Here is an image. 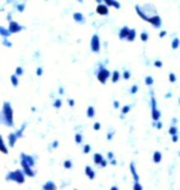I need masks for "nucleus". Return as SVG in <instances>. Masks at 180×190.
<instances>
[{"label": "nucleus", "mask_w": 180, "mask_h": 190, "mask_svg": "<svg viewBox=\"0 0 180 190\" xmlns=\"http://www.w3.org/2000/svg\"><path fill=\"white\" fill-rule=\"evenodd\" d=\"M0 125H4L6 127H14V109L10 101H4L2 110H0Z\"/></svg>", "instance_id": "1"}, {"label": "nucleus", "mask_w": 180, "mask_h": 190, "mask_svg": "<svg viewBox=\"0 0 180 190\" xmlns=\"http://www.w3.org/2000/svg\"><path fill=\"white\" fill-rule=\"evenodd\" d=\"M162 158H163V156H162V152L155 151L154 153H153V162L154 163H160L162 162Z\"/></svg>", "instance_id": "27"}, {"label": "nucleus", "mask_w": 180, "mask_h": 190, "mask_svg": "<svg viewBox=\"0 0 180 190\" xmlns=\"http://www.w3.org/2000/svg\"><path fill=\"white\" fill-rule=\"evenodd\" d=\"M0 152L3 154H8L9 153V148H8V143L5 142L3 135H0Z\"/></svg>", "instance_id": "18"}, {"label": "nucleus", "mask_w": 180, "mask_h": 190, "mask_svg": "<svg viewBox=\"0 0 180 190\" xmlns=\"http://www.w3.org/2000/svg\"><path fill=\"white\" fill-rule=\"evenodd\" d=\"M63 168L64 169H72L73 168V162H72V159H65L63 162Z\"/></svg>", "instance_id": "34"}, {"label": "nucleus", "mask_w": 180, "mask_h": 190, "mask_svg": "<svg viewBox=\"0 0 180 190\" xmlns=\"http://www.w3.org/2000/svg\"><path fill=\"white\" fill-rule=\"evenodd\" d=\"M164 36H167V31H160L159 32V37L162 39V37H164Z\"/></svg>", "instance_id": "55"}, {"label": "nucleus", "mask_w": 180, "mask_h": 190, "mask_svg": "<svg viewBox=\"0 0 180 190\" xmlns=\"http://www.w3.org/2000/svg\"><path fill=\"white\" fill-rule=\"evenodd\" d=\"M136 36H137V31H136V29H130V32H128V36H127V39H126V41L133 42V41L136 40Z\"/></svg>", "instance_id": "25"}, {"label": "nucleus", "mask_w": 180, "mask_h": 190, "mask_svg": "<svg viewBox=\"0 0 180 190\" xmlns=\"http://www.w3.org/2000/svg\"><path fill=\"white\" fill-rule=\"evenodd\" d=\"M105 158H104V156L101 154V153H94L93 154V162H94V164L95 165H98V167H100V164L102 163V161H104Z\"/></svg>", "instance_id": "20"}, {"label": "nucleus", "mask_w": 180, "mask_h": 190, "mask_svg": "<svg viewBox=\"0 0 180 190\" xmlns=\"http://www.w3.org/2000/svg\"><path fill=\"white\" fill-rule=\"evenodd\" d=\"M115 134H116V130H114V128L109 130L106 132V140L107 141H112V138L115 137Z\"/></svg>", "instance_id": "28"}, {"label": "nucleus", "mask_w": 180, "mask_h": 190, "mask_svg": "<svg viewBox=\"0 0 180 190\" xmlns=\"http://www.w3.org/2000/svg\"><path fill=\"white\" fill-rule=\"evenodd\" d=\"M147 22H149L153 27H155V29H159L160 26H162V19H160V16L159 15H152V16H149V19H148V21Z\"/></svg>", "instance_id": "9"}, {"label": "nucleus", "mask_w": 180, "mask_h": 190, "mask_svg": "<svg viewBox=\"0 0 180 190\" xmlns=\"http://www.w3.org/2000/svg\"><path fill=\"white\" fill-rule=\"evenodd\" d=\"M20 165H21V169H22V172H24V174L26 175V178L28 177V178H35L36 177V174H37V172L32 168V167H30L27 163H25L24 161H20Z\"/></svg>", "instance_id": "6"}, {"label": "nucleus", "mask_w": 180, "mask_h": 190, "mask_svg": "<svg viewBox=\"0 0 180 190\" xmlns=\"http://www.w3.org/2000/svg\"><path fill=\"white\" fill-rule=\"evenodd\" d=\"M153 126L157 127V130H160L162 127H163V122L162 121H157V122H153Z\"/></svg>", "instance_id": "45"}, {"label": "nucleus", "mask_w": 180, "mask_h": 190, "mask_svg": "<svg viewBox=\"0 0 180 190\" xmlns=\"http://www.w3.org/2000/svg\"><path fill=\"white\" fill-rule=\"evenodd\" d=\"M2 45H3L4 47H6V48H11V47H12V42H11L9 39H3V40H2Z\"/></svg>", "instance_id": "35"}, {"label": "nucleus", "mask_w": 180, "mask_h": 190, "mask_svg": "<svg viewBox=\"0 0 180 190\" xmlns=\"http://www.w3.org/2000/svg\"><path fill=\"white\" fill-rule=\"evenodd\" d=\"M107 63H109V61H105V62H99L98 63V69L95 72V75H96V79L99 83L101 84H106L107 80L111 79V70L107 68Z\"/></svg>", "instance_id": "2"}, {"label": "nucleus", "mask_w": 180, "mask_h": 190, "mask_svg": "<svg viewBox=\"0 0 180 190\" xmlns=\"http://www.w3.org/2000/svg\"><path fill=\"white\" fill-rule=\"evenodd\" d=\"M0 36H2L3 39H9V37L11 36V33H10V31H9L8 27L0 25Z\"/></svg>", "instance_id": "22"}, {"label": "nucleus", "mask_w": 180, "mask_h": 190, "mask_svg": "<svg viewBox=\"0 0 180 190\" xmlns=\"http://www.w3.org/2000/svg\"><path fill=\"white\" fill-rule=\"evenodd\" d=\"M42 74H43V68L42 67H37V68H36V75H37V77H41Z\"/></svg>", "instance_id": "44"}, {"label": "nucleus", "mask_w": 180, "mask_h": 190, "mask_svg": "<svg viewBox=\"0 0 180 190\" xmlns=\"http://www.w3.org/2000/svg\"><path fill=\"white\" fill-rule=\"evenodd\" d=\"M31 111H32V112H35V111H36V107H35V106H32V107H31Z\"/></svg>", "instance_id": "60"}, {"label": "nucleus", "mask_w": 180, "mask_h": 190, "mask_svg": "<svg viewBox=\"0 0 180 190\" xmlns=\"http://www.w3.org/2000/svg\"><path fill=\"white\" fill-rule=\"evenodd\" d=\"M128 32H130V27L128 26H122L120 30H118V39L120 40H126L128 36Z\"/></svg>", "instance_id": "14"}, {"label": "nucleus", "mask_w": 180, "mask_h": 190, "mask_svg": "<svg viewBox=\"0 0 180 190\" xmlns=\"http://www.w3.org/2000/svg\"><path fill=\"white\" fill-rule=\"evenodd\" d=\"M90 49L93 53H99L101 51V40L99 33H94L90 39Z\"/></svg>", "instance_id": "5"}, {"label": "nucleus", "mask_w": 180, "mask_h": 190, "mask_svg": "<svg viewBox=\"0 0 180 190\" xmlns=\"http://www.w3.org/2000/svg\"><path fill=\"white\" fill-rule=\"evenodd\" d=\"M58 147H59V141H58V140H53L52 143H51L49 147H48V151H53V149H56V148H58Z\"/></svg>", "instance_id": "33"}, {"label": "nucleus", "mask_w": 180, "mask_h": 190, "mask_svg": "<svg viewBox=\"0 0 180 190\" xmlns=\"http://www.w3.org/2000/svg\"><path fill=\"white\" fill-rule=\"evenodd\" d=\"M62 104H63L62 99H61V98H57V99H55V101H53L52 106L55 107V109H61V107H62Z\"/></svg>", "instance_id": "31"}, {"label": "nucleus", "mask_w": 180, "mask_h": 190, "mask_svg": "<svg viewBox=\"0 0 180 190\" xmlns=\"http://www.w3.org/2000/svg\"><path fill=\"white\" fill-rule=\"evenodd\" d=\"M20 161H24L25 163H27L30 167H35L36 165V161H37V157L36 156H32V154H28V153H25V152H21L20 153Z\"/></svg>", "instance_id": "7"}, {"label": "nucleus", "mask_w": 180, "mask_h": 190, "mask_svg": "<svg viewBox=\"0 0 180 190\" xmlns=\"http://www.w3.org/2000/svg\"><path fill=\"white\" fill-rule=\"evenodd\" d=\"M26 127H27V122L25 121V122H22V125L20 126L19 130H16V131H15V134H16V136H17V138H19V140L24 137V134H25Z\"/></svg>", "instance_id": "19"}, {"label": "nucleus", "mask_w": 180, "mask_h": 190, "mask_svg": "<svg viewBox=\"0 0 180 190\" xmlns=\"http://www.w3.org/2000/svg\"><path fill=\"white\" fill-rule=\"evenodd\" d=\"M169 134H170L172 136L178 135V128H176L175 126H170V128H169Z\"/></svg>", "instance_id": "43"}, {"label": "nucleus", "mask_w": 180, "mask_h": 190, "mask_svg": "<svg viewBox=\"0 0 180 190\" xmlns=\"http://www.w3.org/2000/svg\"><path fill=\"white\" fill-rule=\"evenodd\" d=\"M84 173H85V175H86L90 180H94L95 177H96V172H95V169H94L92 165H85Z\"/></svg>", "instance_id": "11"}, {"label": "nucleus", "mask_w": 180, "mask_h": 190, "mask_svg": "<svg viewBox=\"0 0 180 190\" xmlns=\"http://www.w3.org/2000/svg\"><path fill=\"white\" fill-rule=\"evenodd\" d=\"M122 78H123L125 80L131 79V72H130L128 69H125V70L122 72Z\"/></svg>", "instance_id": "37"}, {"label": "nucleus", "mask_w": 180, "mask_h": 190, "mask_svg": "<svg viewBox=\"0 0 180 190\" xmlns=\"http://www.w3.org/2000/svg\"><path fill=\"white\" fill-rule=\"evenodd\" d=\"M130 172L132 174V178L135 182H139V174L137 173V169H136V164L135 162H131L130 163Z\"/></svg>", "instance_id": "16"}, {"label": "nucleus", "mask_w": 180, "mask_h": 190, "mask_svg": "<svg viewBox=\"0 0 180 190\" xmlns=\"http://www.w3.org/2000/svg\"><path fill=\"white\" fill-rule=\"evenodd\" d=\"M10 82H11V85H12L14 88H17V87H19V84H20L19 77H16L15 74H11V75H10Z\"/></svg>", "instance_id": "26"}, {"label": "nucleus", "mask_w": 180, "mask_h": 190, "mask_svg": "<svg viewBox=\"0 0 180 190\" xmlns=\"http://www.w3.org/2000/svg\"><path fill=\"white\" fill-rule=\"evenodd\" d=\"M154 66H155L157 68H162V67H163V62L159 61V59H157V61H154Z\"/></svg>", "instance_id": "49"}, {"label": "nucleus", "mask_w": 180, "mask_h": 190, "mask_svg": "<svg viewBox=\"0 0 180 190\" xmlns=\"http://www.w3.org/2000/svg\"><path fill=\"white\" fill-rule=\"evenodd\" d=\"M132 190H143V186L139 182H135L133 183V186H132Z\"/></svg>", "instance_id": "41"}, {"label": "nucleus", "mask_w": 180, "mask_h": 190, "mask_svg": "<svg viewBox=\"0 0 180 190\" xmlns=\"http://www.w3.org/2000/svg\"><path fill=\"white\" fill-rule=\"evenodd\" d=\"M26 4H27L26 2H14V3H12L15 10H16V11H19V12H24V11H25V9H26Z\"/></svg>", "instance_id": "17"}, {"label": "nucleus", "mask_w": 180, "mask_h": 190, "mask_svg": "<svg viewBox=\"0 0 180 190\" xmlns=\"http://www.w3.org/2000/svg\"><path fill=\"white\" fill-rule=\"evenodd\" d=\"M106 159L107 161H112V159H115V154H114V152L112 151H109V152H107V154H106Z\"/></svg>", "instance_id": "42"}, {"label": "nucleus", "mask_w": 180, "mask_h": 190, "mask_svg": "<svg viewBox=\"0 0 180 190\" xmlns=\"http://www.w3.org/2000/svg\"><path fill=\"white\" fill-rule=\"evenodd\" d=\"M6 21H8V22L12 21V11H9V12H8V15H6Z\"/></svg>", "instance_id": "50"}, {"label": "nucleus", "mask_w": 180, "mask_h": 190, "mask_svg": "<svg viewBox=\"0 0 180 190\" xmlns=\"http://www.w3.org/2000/svg\"><path fill=\"white\" fill-rule=\"evenodd\" d=\"M178 140H179L178 135H175V136H172V141H173V142H178Z\"/></svg>", "instance_id": "56"}, {"label": "nucleus", "mask_w": 180, "mask_h": 190, "mask_svg": "<svg viewBox=\"0 0 180 190\" xmlns=\"http://www.w3.org/2000/svg\"><path fill=\"white\" fill-rule=\"evenodd\" d=\"M93 130H94V131H99V130H101V124H100V122H94V125H93Z\"/></svg>", "instance_id": "47"}, {"label": "nucleus", "mask_w": 180, "mask_h": 190, "mask_svg": "<svg viewBox=\"0 0 180 190\" xmlns=\"http://www.w3.org/2000/svg\"><path fill=\"white\" fill-rule=\"evenodd\" d=\"M145 83H146V85H147V87H152V85H153V83H154L153 77H151V75H147V77L145 78Z\"/></svg>", "instance_id": "36"}, {"label": "nucleus", "mask_w": 180, "mask_h": 190, "mask_svg": "<svg viewBox=\"0 0 180 190\" xmlns=\"http://www.w3.org/2000/svg\"><path fill=\"white\" fill-rule=\"evenodd\" d=\"M58 186L53 180H47L43 185H42V190H57Z\"/></svg>", "instance_id": "15"}, {"label": "nucleus", "mask_w": 180, "mask_h": 190, "mask_svg": "<svg viewBox=\"0 0 180 190\" xmlns=\"http://www.w3.org/2000/svg\"><path fill=\"white\" fill-rule=\"evenodd\" d=\"M109 164H111V165H116V164H117V161H116V159H112V161L109 162Z\"/></svg>", "instance_id": "57"}, {"label": "nucleus", "mask_w": 180, "mask_h": 190, "mask_svg": "<svg viewBox=\"0 0 180 190\" xmlns=\"http://www.w3.org/2000/svg\"><path fill=\"white\" fill-rule=\"evenodd\" d=\"M110 190H120V189H118V186H117V185H112V186L110 188Z\"/></svg>", "instance_id": "58"}, {"label": "nucleus", "mask_w": 180, "mask_h": 190, "mask_svg": "<svg viewBox=\"0 0 180 190\" xmlns=\"http://www.w3.org/2000/svg\"><path fill=\"white\" fill-rule=\"evenodd\" d=\"M151 95H152V98H151L152 120H153V122H157V121H160V116H162V114H160V111L158 110V106H157V100H155V98L153 97V91H151Z\"/></svg>", "instance_id": "4"}, {"label": "nucleus", "mask_w": 180, "mask_h": 190, "mask_svg": "<svg viewBox=\"0 0 180 190\" xmlns=\"http://www.w3.org/2000/svg\"><path fill=\"white\" fill-rule=\"evenodd\" d=\"M139 39H141V41H142V42H147V41H148V39H149L148 32H147V31H142V32H141V35H139Z\"/></svg>", "instance_id": "30"}, {"label": "nucleus", "mask_w": 180, "mask_h": 190, "mask_svg": "<svg viewBox=\"0 0 180 190\" xmlns=\"http://www.w3.org/2000/svg\"><path fill=\"white\" fill-rule=\"evenodd\" d=\"M179 46H180V40H179V39H174V40L172 41V48H173V49H178Z\"/></svg>", "instance_id": "39"}, {"label": "nucleus", "mask_w": 180, "mask_h": 190, "mask_svg": "<svg viewBox=\"0 0 180 190\" xmlns=\"http://www.w3.org/2000/svg\"><path fill=\"white\" fill-rule=\"evenodd\" d=\"M5 180L6 182H14L16 184H24L26 182V175L24 174L21 168H16V169L10 170V172L6 173Z\"/></svg>", "instance_id": "3"}, {"label": "nucleus", "mask_w": 180, "mask_h": 190, "mask_svg": "<svg viewBox=\"0 0 180 190\" xmlns=\"http://www.w3.org/2000/svg\"><path fill=\"white\" fill-rule=\"evenodd\" d=\"M90 151H92V146H90L89 143H86V144L83 146V153H84V154H88Z\"/></svg>", "instance_id": "40"}, {"label": "nucleus", "mask_w": 180, "mask_h": 190, "mask_svg": "<svg viewBox=\"0 0 180 190\" xmlns=\"http://www.w3.org/2000/svg\"><path fill=\"white\" fill-rule=\"evenodd\" d=\"M73 20L75 21V22H78V24H85V16H84V14L83 12H80V11H75V12H73Z\"/></svg>", "instance_id": "13"}, {"label": "nucleus", "mask_w": 180, "mask_h": 190, "mask_svg": "<svg viewBox=\"0 0 180 190\" xmlns=\"http://www.w3.org/2000/svg\"><path fill=\"white\" fill-rule=\"evenodd\" d=\"M175 80H176L175 74H174V73H170V74H169V82H170V83H174Z\"/></svg>", "instance_id": "48"}, {"label": "nucleus", "mask_w": 180, "mask_h": 190, "mask_svg": "<svg viewBox=\"0 0 180 190\" xmlns=\"http://www.w3.org/2000/svg\"><path fill=\"white\" fill-rule=\"evenodd\" d=\"M83 135L80 134V132H77L75 134V136H74V142L77 143V144H82L83 143Z\"/></svg>", "instance_id": "29"}, {"label": "nucleus", "mask_w": 180, "mask_h": 190, "mask_svg": "<svg viewBox=\"0 0 180 190\" xmlns=\"http://www.w3.org/2000/svg\"><path fill=\"white\" fill-rule=\"evenodd\" d=\"M131 111V105H125L121 107V115H126V114H128Z\"/></svg>", "instance_id": "38"}, {"label": "nucleus", "mask_w": 180, "mask_h": 190, "mask_svg": "<svg viewBox=\"0 0 180 190\" xmlns=\"http://www.w3.org/2000/svg\"><path fill=\"white\" fill-rule=\"evenodd\" d=\"M8 29H9V31H10V33H11V35H15V33H19V32L24 31L26 27H25V26H22L21 24H19L17 21L12 20V21H10V22H9Z\"/></svg>", "instance_id": "8"}, {"label": "nucleus", "mask_w": 180, "mask_h": 190, "mask_svg": "<svg viewBox=\"0 0 180 190\" xmlns=\"http://www.w3.org/2000/svg\"><path fill=\"white\" fill-rule=\"evenodd\" d=\"M95 12L98 15H101V16H106L110 14V8H107L104 3L102 4H98L96 5V9H95Z\"/></svg>", "instance_id": "10"}, {"label": "nucleus", "mask_w": 180, "mask_h": 190, "mask_svg": "<svg viewBox=\"0 0 180 190\" xmlns=\"http://www.w3.org/2000/svg\"><path fill=\"white\" fill-rule=\"evenodd\" d=\"M172 97V93H167L165 94V98H170Z\"/></svg>", "instance_id": "59"}, {"label": "nucleus", "mask_w": 180, "mask_h": 190, "mask_svg": "<svg viewBox=\"0 0 180 190\" xmlns=\"http://www.w3.org/2000/svg\"><path fill=\"white\" fill-rule=\"evenodd\" d=\"M112 106H114V109H120V101L118 100H114L112 101Z\"/></svg>", "instance_id": "51"}, {"label": "nucleus", "mask_w": 180, "mask_h": 190, "mask_svg": "<svg viewBox=\"0 0 180 190\" xmlns=\"http://www.w3.org/2000/svg\"><path fill=\"white\" fill-rule=\"evenodd\" d=\"M73 190H78V189H73Z\"/></svg>", "instance_id": "62"}, {"label": "nucleus", "mask_w": 180, "mask_h": 190, "mask_svg": "<svg viewBox=\"0 0 180 190\" xmlns=\"http://www.w3.org/2000/svg\"><path fill=\"white\" fill-rule=\"evenodd\" d=\"M3 10H4V8H0V12H2Z\"/></svg>", "instance_id": "61"}, {"label": "nucleus", "mask_w": 180, "mask_h": 190, "mask_svg": "<svg viewBox=\"0 0 180 190\" xmlns=\"http://www.w3.org/2000/svg\"><path fill=\"white\" fill-rule=\"evenodd\" d=\"M104 4L107 6V8H115V9H120L121 8V4L116 0H104Z\"/></svg>", "instance_id": "21"}, {"label": "nucleus", "mask_w": 180, "mask_h": 190, "mask_svg": "<svg viewBox=\"0 0 180 190\" xmlns=\"http://www.w3.org/2000/svg\"><path fill=\"white\" fill-rule=\"evenodd\" d=\"M137 91H138V85H137V84L132 85V87H131V90H130V93H131V94L133 95V94H136Z\"/></svg>", "instance_id": "46"}, {"label": "nucleus", "mask_w": 180, "mask_h": 190, "mask_svg": "<svg viewBox=\"0 0 180 190\" xmlns=\"http://www.w3.org/2000/svg\"><path fill=\"white\" fill-rule=\"evenodd\" d=\"M121 73H120V70L118 69H115V70H112V73H111V82L112 83H117L120 79H121Z\"/></svg>", "instance_id": "23"}, {"label": "nucleus", "mask_w": 180, "mask_h": 190, "mask_svg": "<svg viewBox=\"0 0 180 190\" xmlns=\"http://www.w3.org/2000/svg\"><path fill=\"white\" fill-rule=\"evenodd\" d=\"M95 115H96V110H95V107H94L93 105L88 106V109H86V116H88V119H94Z\"/></svg>", "instance_id": "24"}, {"label": "nucleus", "mask_w": 180, "mask_h": 190, "mask_svg": "<svg viewBox=\"0 0 180 190\" xmlns=\"http://www.w3.org/2000/svg\"><path fill=\"white\" fill-rule=\"evenodd\" d=\"M179 103H180V99H179Z\"/></svg>", "instance_id": "63"}, {"label": "nucleus", "mask_w": 180, "mask_h": 190, "mask_svg": "<svg viewBox=\"0 0 180 190\" xmlns=\"http://www.w3.org/2000/svg\"><path fill=\"white\" fill-rule=\"evenodd\" d=\"M58 94H59V95H63V94H64V88H63V87H59V88H58Z\"/></svg>", "instance_id": "54"}, {"label": "nucleus", "mask_w": 180, "mask_h": 190, "mask_svg": "<svg viewBox=\"0 0 180 190\" xmlns=\"http://www.w3.org/2000/svg\"><path fill=\"white\" fill-rule=\"evenodd\" d=\"M6 141H8V146L12 148V147H15V144H16L17 141H19V138H17V136H16L15 132H10V134L8 135Z\"/></svg>", "instance_id": "12"}, {"label": "nucleus", "mask_w": 180, "mask_h": 190, "mask_svg": "<svg viewBox=\"0 0 180 190\" xmlns=\"http://www.w3.org/2000/svg\"><path fill=\"white\" fill-rule=\"evenodd\" d=\"M24 73H25L24 68H22L21 66H19V67H16V68H15V73H14V74L16 75V77H19V78H20L21 75H24Z\"/></svg>", "instance_id": "32"}, {"label": "nucleus", "mask_w": 180, "mask_h": 190, "mask_svg": "<svg viewBox=\"0 0 180 190\" xmlns=\"http://www.w3.org/2000/svg\"><path fill=\"white\" fill-rule=\"evenodd\" d=\"M107 164H109V161H107V159H106V158H105V159H104V161H102V163H101V164H100V168H105V167H106V165H107Z\"/></svg>", "instance_id": "53"}, {"label": "nucleus", "mask_w": 180, "mask_h": 190, "mask_svg": "<svg viewBox=\"0 0 180 190\" xmlns=\"http://www.w3.org/2000/svg\"><path fill=\"white\" fill-rule=\"evenodd\" d=\"M67 101H68V105H69L70 107H74V105H75V101H74V99H68Z\"/></svg>", "instance_id": "52"}]
</instances>
